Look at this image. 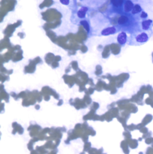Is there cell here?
<instances>
[{
  "label": "cell",
  "mask_w": 153,
  "mask_h": 154,
  "mask_svg": "<svg viewBox=\"0 0 153 154\" xmlns=\"http://www.w3.org/2000/svg\"><path fill=\"white\" fill-rule=\"evenodd\" d=\"M80 1H83V0H80Z\"/></svg>",
  "instance_id": "cell-12"
},
{
  "label": "cell",
  "mask_w": 153,
  "mask_h": 154,
  "mask_svg": "<svg viewBox=\"0 0 153 154\" xmlns=\"http://www.w3.org/2000/svg\"><path fill=\"white\" fill-rule=\"evenodd\" d=\"M88 11V8L86 7H82L77 12V16L80 19H84L86 17V13Z\"/></svg>",
  "instance_id": "cell-8"
},
{
  "label": "cell",
  "mask_w": 153,
  "mask_h": 154,
  "mask_svg": "<svg viewBox=\"0 0 153 154\" xmlns=\"http://www.w3.org/2000/svg\"><path fill=\"white\" fill-rule=\"evenodd\" d=\"M60 3L65 6H68L69 5V3H70V0H59Z\"/></svg>",
  "instance_id": "cell-11"
},
{
  "label": "cell",
  "mask_w": 153,
  "mask_h": 154,
  "mask_svg": "<svg viewBox=\"0 0 153 154\" xmlns=\"http://www.w3.org/2000/svg\"><path fill=\"white\" fill-rule=\"evenodd\" d=\"M80 25H82L85 29L87 32H90V25H89V23H88V22L86 20H82L80 21Z\"/></svg>",
  "instance_id": "cell-9"
},
{
  "label": "cell",
  "mask_w": 153,
  "mask_h": 154,
  "mask_svg": "<svg viewBox=\"0 0 153 154\" xmlns=\"http://www.w3.org/2000/svg\"><path fill=\"white\" fill-rule=\"evenodd\" d=\"M147 32L141 31L132 34L129 38L128 44L131 46H141L146 43L149 39L150 34Z\"/></svg>",
  "instance_id": "cell-1"
},
{
  "label": "cell",
  "mask_w": 153,
  "mask_h": 154,
  "mask_svg": "<svg viewBox=\"0 0 153 154\" xmlns=\"http://www.w3.org/2000/svg\"><path fill=\"white\" fill-rule=\"evenodd\" d=\"M117 40L118 43L119 45H120L121 46L125 45L128 41V35H127V34L126 33V32H125V31L121 32L117 36Z\"/></svg>",
  "instance_id": "cell-4"
},
{
  "label": "cell",
  "mask_w": 153,
  "mask_h": 154,
  "mask_svg": "<svg viewBox=\"0 0 153 154\" xmlns=\"http://www.w3.org/2000/svg\"><path fill=\"white\" fill-rule=\"evenodd\" d=\"M152 26V21L151 19H145L141 22V29L144 31H151Z\"/></svg>",
  "instance_id": "cell-3"
},
{
  "label": "cell",
  "mask_w": 153,
  "mask_h": 154,
  "mask_svg": "<svg viewBox=\"0 0 153 154\" xmlns=\"http://www.w3.org/2000/svg\"><path fill=\"white\" fill-rule=\"evenodd\" d=\"M126 0H110L111 6L116 10V12L120 13H123V6Z\"/></svg>",
  "instance_id": "cell-2"
},
{
  "label": "cell",
  "mask_w": 153,
  "mask_h": 154,
  "mask_svg": "<svg viewBox=\"0 0 153 154\" xmlns=\"http://www.w3.org/2000/svg\"><path fill=\"white\" fill-rule=\"evenodd\" d=\"M139 17L140 19H142V21L145 20L148 18V14L146 12H145L144 11H142L141 12V13L139 15Z\"/></svg>",
  "instance_id": "cell-10"
},
{
  "label": "cell",
  "mask_w": 153,
  "mask_h": 154,
  "mask_svg": "<svg viewBox=\"0 0 153 154\" xmlns=\"http://www.w3.org/2000/svg\"><path fill=\"white\" fill-rule=\"evenodd\" d=\"M134 6L131 0H126L123 6V13H131Z\"/></svg>",
  "instance_id": "cell-5"
},
{
  "label": "cell",
  "mask_w": 153,
  "mask_h": 154,
  "mask_svg": "<svg viewBox=\"0 0 153 154\" xmlns=\"http://www.w3.org/2000/svg\"><path fill=\"white\" fill-rule=\"evenodd\" d=\"M142 9L141 7V6L138 4H136L134 6V7L131 12V14L134 15V16H139V15L141 13V12H142Z\"/></svg>",
  "instance_id": "cell-7"
},
{
  "label": "cell",
  "mask_w": 153,
  "mask_h": 154,
  "mask_svg": "<svg viewBox=\"0 0 153 154\" xmlns=\"http://www.w3.org/2000/svg\"><path fill=\"white\" fill-rule=\"evenodd\" d=\"M117 31L118 30H117L116 27L109 26V27H107V28L103 29L101 31V35H103V36H107V35L114 34L117 33Z\"/></svg>",
  "instance_id": "cell-6"
}]
</instances>
